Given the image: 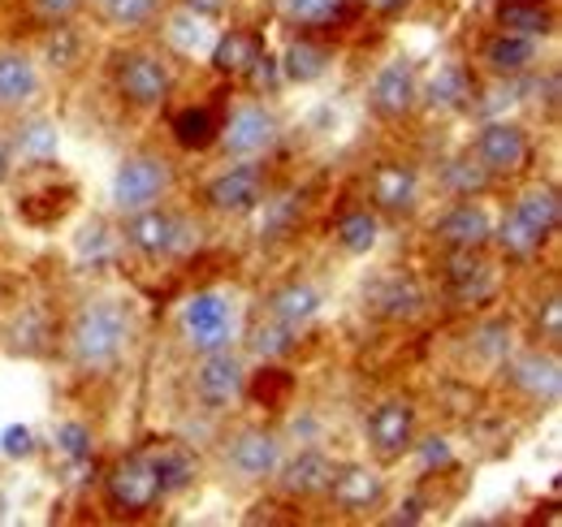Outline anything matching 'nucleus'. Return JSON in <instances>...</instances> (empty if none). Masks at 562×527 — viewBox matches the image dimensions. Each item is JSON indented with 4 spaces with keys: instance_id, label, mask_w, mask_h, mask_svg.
<instances>
[{
    "instance_id": "f257e3e1",
    "label": "nucleus",
    "mask_w": 562,
    "mask_h": 527,
    "mask_svg": "<svg viewBox=\"0 0 562 527\" xmlns=\"http://www.w3.org/2000/svg\"><path fill=\"white\" fill-rule=\"evenodd\" d=\"M131 341H135L131 303L109 299V294L78 303V312L66 325V355H70L74 372H82V377H100V372L117 368L122 355L131 350Z\"/></svg>"
},
{
    "instance_id": "f03ea898",
    "label": "nucleus",
    "mask_w": 562,
    "mask_h": 527,
    "mask_svg": "<svg viewBox=\"0 0 562 527\" xmlns=\"http://www.w3.org/2000/svg\"><path fill=\"white\" fill-rule=\"evenodd\" d=\"M559 225H562L559 191L550 182H537V187H528V191H519V195L510 199V208H506L502 225L493 229L490 243L502 247L506 260H532L559 234Z\"/></svg>"
},
{
    "instance_id": "7ed1b4c3",
    "label": "nucleus",
    "mask_w": 562,
    "mask_h": 527,
    "mask_svg": "<svg viewBox=\"0 0 562 527\" xmlns=\"http://www.w3.org/2000/svg\"><path fill=\"white\" fill-rule=\"evenodd\" d=\"M122 238H126V247L139 260L165 264V260H182L200 243V225H191L169 203H151V208H139V212H126Z\"/></svg>"
},
{
    "instance_id": "20e7f679",
    "label": "nucleus",
    "mask_w": 562,
    "mask_h": 527,
    "mask_svg": "<svg viewBox=\"0 0 562 527\" xmlns=\"http://www.w3.org/2000/svg\"><path fill=\"white\" fill-rule=\"evenodd\" d=\"M113 87H117V96L131 109L151 113V109H165L169 104V96L178 87V74H173V66L160 53H151V48H122L113 57Z\"/></svg>"
},
{
    "instance_id": "39448f33",
    "label": "nucleus",
    "mask_w": 562,
    "mask_h": 527,
    "mask_svg": "<svg viewBox=\"0 0 562 527\" xmlns=\"http://www.w3.org/2000/svg\"><path fill=\"white\" fill-rule=\"evenodd\" d=\"M269 195V165H265V156H256V160H234V165H225V169H216L209 182H204V208H209L212 216H251V212H260V203Z\"/></svg>"
},
{
    "instance_id": "423d86ee",
    "label": "nucleus",
    "mask_w": 562,
    "mask_h": 527,
    "mask_svg": "<svg viewBox=\"0 0 562 527\" xmlns=\"http://www.w3.org/2000/svg\"><path fill=\"white\" fill-rule=\"evenodd\" d=\"M178 329H182V341H187L191 355L234 346V337H238V303L225 290H195L182 303Z\"/></svg>"
},
{
    "instance_id": "0eeeda50",
    "label": "nucleus",
    "mask_w": 562,
    "mask_h": 527,
    "mask_svg": "<svg viewBox=\"0 0 562 527\" xmlns=\"http://www.w3.org/2000/svg\"><path fill=\"white\" fill-rule=\"evenodd\" d=\"M173 182H178V173H173L169 156L147 152V147L131 152L113 173V208L126 216V212H139V208H151V203H165Z\"/></svg>"
},
{
    "instance_id": "6e6552de",
    "label": "nucleus",
    "mask_w": 562,
    "mask_h": 527,
    "mask_svg": "<svg viewBox=\"0 0 562 527\" xmlns=\"http://www.w3.org/2000/svg\"><path fill=\"white\" fill-rule=\"evenodd\" d=\"M416 433H420V411L407 394L381 397L363 415V441H368L376 462H398L403 455H412Z\"/></svg>"
},
{
    "instance_id": "1a4fd4ad",
    "label": "nucleus",
    "mask_w": 562,
    "mask_h": 527,
    "mask_svg": "<svg viewBox=\"0 0 562 527\" xmlns=\"http://www.w3.org/2000/svg\"><path fill=\"white\" fill-rule=\"evenodd\" d=\"M191 394H195V402H200L209 415L234 411V406L243 402V394H247V363H243V355H234L229 346L195 355Z\"/></svg>"
},
{
    "instance_id": "9d476101",
    "label": "nucleus",
    "mask_w": 562,
    "mask_h": 527,
    "mask_svg": "<svg viewBox=\"0 0 562 527\" xmlns=\"http://www.w3.org/2000/svg\"><path fill=\"white\" fill-rule=\"evenodd\" d=\"M229 160H256V156H269L281 143V122L278 113L260 100H243L234 104L225 117H221V138Z\"/></svg>"
},
{
    "instance_id": "9b49d317",
    "label": "nucleus",
    "mask_w": 562,
    "mask_h": 527,
    "mask_svg": "<svg viewBox=\"0 0 562 527\" xmlns=\"http://www.w3.org/2000/svg\"><path fill=\"white\" fill-rule=\"evenodd\" d=\"M281 459H285V446L273 428H238L221 446V467L238 484H269L278 475Z\"/></svg>"
},
{
    "instance_id": "f8f14e48",
    "label": "nucleus",
    "mask_w": 562,
    "mask_h": 527,
    "mask_svg": "<svg viewBox=\"0 0 562 527\" xmlns=\"http://www.w3.org/2000/svg\"><path fill=\"white\" fill-rule=\"evenodd\" d=\"M104 493H109V506L117 515H131V519H139V515L156 511L165 502V489H160V475H156V462L147 455V446L113 462Z\"/></svg>"
},
{
    "instance_id": "ddd939ff",
    "label": "nucleus",
    "mask_w": 562,
    "mask_h": 527,
    "mask_svg": "<svg viewBox=\"0 0 562 527\" xmlns=\"http://www.w3.org/2000/svg\"><path fill=\"white\" fill-rule=\"evenodd\" d=\"M424 203V178L407 160H376L368 169V208L390 221H412Z\"/></svg>"
},
{
    "instance_id": "4468645a",
    "label": "nucleus",
    "mask_w": 562,
    "mask_h": 527,
    "mask_svg": "<svg viewBox=\"0 0 562 527\" xmlns=\"http://www.w3.org/2000/svg\"><path fill=\"white\" fill-rule=\"evenodd\" d=\"M468 152L481 160V169L490 173L493 182L519 178L532 165V134L524 131L519 122H485Z\"/></svg>"
},
{
    "instance_id": "2eb2a0df",
    "label": "nucleus",
    "mask_w": 562,
    "mask_h": 527,
    "mask_svg": "<svg viewBox=\"0 0 562 527\" xmlns=\"http://www.w3.org/2000/svg\"><path fill=\"white\" fill-rule=\"evenodd\" d=\"M368 109L381 122H407L420 109V78H416L412 61L394 57V61H385V66L372 74V82H368Z\"/></svg>"
},
{
    "instance_id": "dca6fc26",
    "label": "nucleus",
    "mask_w": 562,
    "mask_h": 527,
    "mask_svg": "<svg viewBox=\"0 0 562 527\" xmlns=\"http://www.w3.org/2000/svg\"><path fill=\"white\" fill-rule=\"evenodd\" d=\"M506 385L524 402L532 406H554L562 394V372H559V355L554 346H532V350H519L515 359H506Z\"/></svg>"
},
{
    "instance_id": "f3484780",
    "label": "nucleus",
    "mask_w": 562,
    "mask_h": 527,
    "mask_svg": "<svg viewBox=\"0 0 562 527\" xmlns=\"http://www.w3.org/2000/svg\"><path fill=\"white\" fill-rule=\"evenodd\" d=\"M432 238L446 251H485L493 238V216L485 203L476 199H454L437 221H432Z\"/></svg>"
},
{
    "instance_id": "a211bd4d",
    "label": "nucleus",
    "mask_w": 562,
    "mask_h": 527,
    "mask_svg": "<svg viewBox=\"0 0 562 527\" xmlns=\"http://www.w3.org/2000/svg\"><path fill=\"white\" fill-rule=\"evenodd\" d=\"M325 497L342 515H372V511L385 506V475L368 462H342V467H334V480H329Z\"/></svg>"
},
{
    "instance_id": "6ab92c4d",
    "label": "nucleus",
    "mask_w": 562,
    "mask_h": 527,
    "mask_svg": "<svg viewBox=\"0 0 562 527\" xmlns=\"http://www.w3.org/2000/svg\"><path fill=\"white\" fill-rule=\"evenodd\" d=\"M472 100H476V74L459 57L437 61V69L420 87V104H428L432 113H463V109H472Z\"/></svg>"
},
{
    "instance_id": "aec40b11",
    "label": "nucleus",
    "mask_w": 562,
    "mask_h": 527,
    "mask_svg": "<svg viewBox=\"0 0 562 527\" xmlns=\"http://www.w3.org/2000/svg\"><path fill=\"white\" fill-rule=\"evenodd\" d=\"M40 61L22 48H0V117L26 113L40 100Z\"/></svg>"
},
{
    "instance_id": "412c9836",
    "label": "nucleus",
    "mask_w": 562,
    "mask_h": 527,
    "mask_svg": "<svg viewBox=\"0 0 562 527\" xmlns=\"http://www.w3.org/2000/svg\"><path fill=\"white\" fill-rule=\"evenodd\" d=\"M363 307L372 316H381V321H416L424 307H428V294H424V285L416 277L390 272V277H381V281L368 285Z\"/></svg>"
},
{
    "instance_id": "4be33fe9",
    "label": "nucleus",
    "mask_w": 562,
    "mask_h": 527,
    "mask_svg": "<svg viewBox=\"0 0 562 527\" xmlns=\"http://www.w3.org/2000/svg\"><path fill=\"white\" fill-rule=\"evenodd\" d=\"M334 467L338 462L329 459L325 450H299L294 459H281L278 467V489L294 502H312V497H325L329 480H334Z\"/></svg>"
},
{
    "instance_id": "5701e85b",
    "label": "nucleus",
    "mask_w": 562,
    "mask_h": 527,
    "mask_svg": "<svg viewBox=\"0 0 562 527\" xmlns=\"http://www.w3.org/2000/svg\"><path fill=\"white\" fill-rule=\"evenodd\" d=\"M321 307H325V294H321V285H312V281H281L269 290V299H265V316L269 321H278L285 329L303 333L316 316H321Z\"/></svg>"
},
{
    "instance_id": "b1692460",
    "label": "nucleus",
    "mask_w": 562,
    "mask_h": 527,
    "mask_svg": "<svg viewBox=\"0 0 562 527\" xmlns=\"http://www.w3.org/2000/svg\"><path fill=\"white\" fill-rule=\"evenodd\" d=\"M476 61L493 78H519L537 66V40L515 35V31H493L490 40L476 48Z\"/></svg>"
},
{
    "instance_id": "393cba45",
    "label": "nucleus",
    "mask_w": 562,
    "mask_h": 527,
    "mask_svg": "<svg viewBox=\"0 0 562 527\" xmlns=\"http://www.w3.org/2000/svg\"><path fill=\"white\" fill-rule=\"evenodd\" d=\"M265 61V40L256 31H225L216 44H212V69L216 74H229V78H243V74H256Z\"/></svg>"
},
{
    "instance_id": "a878e982",
    "label": "nucleus",
    "mask_w": 562,
    "mask_h": 527,
    "mask_svg": "<svg viewBox=\"0 0 562 527\" xmlns=\"http://www.w3.org/2000/svg\"><path fill=\"white\" fill-rule=\"evenodd\" d=\"M446 290L463 303H476L493 290V264L485 251H450L446 256Z\"/></svg>"
},
{
    "instance_id": "bb28decb",
    "label": "nucleus",
    "mask_w": 562,
    "mask_h": 527,
    "mask_svg": "<svg viewBox=\"0 0 562 527\" xmlns=\"http://www.w3.org/2000/svg\"><path fill=\"white\" fill-rule=\"evenodd\" d=\"M493 22L497 31H515V35H528V40H546L554 35L559 26V13L550 0H502L493 9Z\"/></svg>"
},
{
    "instance_id": "cd10ccee",
    "label": "nucleus",
    "mask_w": 562,
    "mask_h": 527,
    "mask_svg": "<svg viewBox=\"0 0 562 527\" xmlns=\"http://www.w3.org/2000/svg\"><path fill=\"white\" fill-rule=\"evenodd\" d=\"M169 131H173V143L182 152H209L221 138V113L212 104H187V109L173 113Z\"/></svg>"
},
{
    "instance_id": "c85d7f7f",
    "label": "nucleus",
    "mask_w": 562,
    "mask_h": 527,
    "mask_svg": "<svg viewBox=\"0 0 562 527\" xmlns=\"http://www.w3.org/2000/svg\"><path fill=\"white\" fill-rule=\"evenodd\" d=\"M147 455H151V462H156V475H160L165 497H173V493L191 489V480H195V455H191L182 441L160 437V441H151V446H147Z\"/></svg>"
},
{
    "instance_id": "c756f323",
    "label": "nucleus",
    "mask_w": 562,
    "mask_h": 527,
    "mask_svg": "<svg viewBox=\"0 0 562 527\" xmlns=\"http://www.w3.org/2000/svg\"><path fill=\"white\" fill-rule=\"evenodd\" d=\"M82 53H87V40H82V31L74 22H53L44 31V40H40V61L48 69H57V74H74L82 66Z\"/></svg>"
},
{
    "instance_id": "7c9ffc66",
    "label": "nucleus",
    "mask_w": 562,
    "mask_h": 527,
    "mask_svg": "<svg viewBox=\"0 0 562 527\" xmlns=\"http://www.w3.org/2000/svg\"><path fill=\"white\" fill-rule=\"evenodd\" d=\"M281 13L303 31H321V26L351 22L359 13V0H281Z\"/></svg>"
},
{
    "instance_id": "2f4dec72",
    "label": "nucleus",
    "mask_w": 562,
    "mask_h": 527,
    "mask_svg": "<svg viewBox=\"0 0 562 527\" xmlns=\"http://www.w3.org/2000/svg\"><path fill=\"white\" fill-rule=\"evenodd\" d=\"M334 238H338V247H342L347 256H368V251L376 247V238H381V216H376L368 203L347 208V212L338 216V225H334Z\"/></svg>"
},
{
    "instance_id": "473e14b6",
    "label": "nucleus",
    "mask_w": 562,
    "mask_h": 527,
    "mask_svg": "<svg viewBox=\"0 0 562 527\" xmlns=\"http://www.w3.org/2000/svg\"><path fill=\"white\" fill-rule=\"evenodd\" d=\"M87 4L113 31H147L160 22V9H165V0H87Z\"/></svg>"
},
{
    "instance_id": "72a5a7b5",
    "label": "nucleus",
    "mask_w": 562,
    "mask_h": 527,
    "mask_svg": "<svg viewBox=\"0 0 562 527\" xmlns=\"http://www.w3.org/2000/svg\"><path fill=\"white\" fill-rule=\"evenodd\" d=\"M437 182H441V191H446V195H454V199H481L485 191H493V187H497L490 173L481 169V160H476L472 152H463V156L446 160Z\"/></svg>"
},
{
    "instance_id": "f704fd0d",
    "label": "nucleus",
    "mask_w": 562,
    "mask_h": 527,
    "mask_svg": "<svg viewBox=\"0 0 562 527\" xmlns=\"http://www.w3.org/2000/svg\"><path fill=\"white\" fill-rule=\"evenodd\" d=\"M265 225H260V243H281L290 234H299L303 221V195L285 191V195H265Z\"/></svg>"
},
{
    "instance_id": "c9c22d12",
    "label": "nucleus",
    "mask_w": 562,
    "mask_h": 527,
    "mask_svg": "<svg viewBox=\"0 0 562 527\" xmlns=\"http://www.w3.org/2000/svg\"><path fill=\"white\" fill-rule=\"evenodd\" d=\"M70 208H74L70 182H66L61 191H57V187H44V191H31V195L18 199V216L31 221V225H53V221H61Z\"/></svg>"
},
{
    "instance_id": "e433bc0d",
    "label": "nucleus",
    "mask_w": 562,
    "mask_h": 527,
    "mask_svg": "<svg viewBox=\"0 0 562 527\" xmlns=\"http://www.w3.org/2000/svg\"><path fill=\"white\" fill-rule=\"evenodd\" d=\"M290 394H294V377H290V368H281L278 359H273V363H265L256 377L247 372V394L243 397H251V402H260V406L278 411V406L290 402Z\"/></svg>"
},
{
    "instance_id": "4c0bfd02",
    "label": "nucleus",
    "mask_w": 562,
    "mask_h": 527,
    "mask_svg": "<svg viewBox=\"0 0 562 527\" xmlns=\"http://www.w3.org/2000/svg\"><path fill=\"white\" fill-rule=\"evenodd\" d=\"M329 61H334V53L325 44H316V40H294L285 48V74L294 82H316L329 69Z\"/></svg>"
},
{
    "instance_id": "58836bf2",
    "label": "nucleus",
    "mask_w": 562,
    "mask_h": 527,
    "mask_svg": "<svg viewBox=\"0 0 562 527\" xmlns=\"http://www.w3.org/2000/svg\"><path fill=\"white\" fill-rule=\"evenodd\" d=\"M247 346H251L265 363H273V359H285V355L299 346V333L285 329V325H278V321H269V316H265V325H256V329H251Z\"/></svg>"
},
{
    "instance_id": "ea45409f",
    "label": "nucleus",
    "mask_w": 562,
    "mask_h": 527,
    "mask_svg": "<svg viewBox=\"0 0 562 527\" xmlns=\"http://www.w3.org/2000/svg\"><path fill=\"white\" fill-rule=\"evenodd\" d=\"M26 4H31V13H35L44 26H53V22H74L87 0H26Z\"/></svg>"
},
{
    "instance_id": "a19ab883",
    "label": "nucleus",
    "mask_w": 562,
    "mask_h": 527,
    "mask_svg": "<svg viewBox=\"0 0 562 527\" xmlns=\"http://www.w3.org/2000/svg\"><path fill=\"white\" fill-rule=\"evenodd\" d=\"M537 341H546V346H559V337H562V303H559V294H550L546 299V307L537 312Z\"/></svg>"
},
{
    "instance_id": "79ce46f5",
    "label": "nucleus",
    "mask_w": 562,
    "mask_h": 527,
    "mask_svg": "<svg viewBox=\"0 0 562 527\" xmlns=\"http://www.w3.org/2000/svg\"><path fill=\"white\" fill-rule=\"evenodd\" d=\"M13 169H18V156H13V134L0 131V187L13 178Z\"/></svg>"
},
{
    "instance_id": "37998d69",
    "label": "nucleus",
    "mask_w": 562,
    "mask_h": 527,
    "mask_svg": "<svg viewBox=\"0 0 562 527\" xmlns=\"http://www.w3.org/2000/svg\"><path fill=\"white\" fill-rule=\"evenodd\" d=\"M187 13H195V18H221L225 9H229V0H178Z\"/></svg>"
},
{
    "instance_id": "c03bdc74",
    "label": "nucleus",
    "mask_w": 562,
    "mask_h": 527,
    "mask_svg": "<svg viewBox=\"0 0 562 527\" xmlns=\"http://www.w3.org/2000/svg\"><path fill=\"white\" fill-rule=\"evenodd\" d=\"M368 4H372L376 13H385V18H394V13H403L412 0H368Z\"/></svg>"
}]
</instances>
